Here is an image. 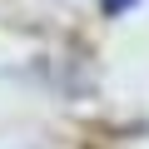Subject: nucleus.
I'll return each mask as SVG.
<instances>
[{
	"label": "nucleus",
	"instance_id": "nucleus-1",
	"mask_svg": "<svg viewBox=\"0 0 149 149\" xmlns=\"http://www.w3.org/2000/svg\"><path fill=\"white\" fill-rule=\"evenodd\" d=\"M129 5V0H104V10H124Z\"/></svg>",
	"mask_w": 149,
	"mask_h": 149
}]
</instances>
